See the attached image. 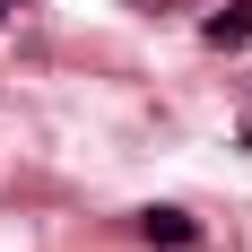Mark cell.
I'll list each match as a JSON object with an SVG mask.
<instances>
[{"label":"cell","mask_w":252,"mask_h":252,"mask_svg":"<svg viewBox=\"0 0 252 252\" xmlns=\"http://www.w3.org/2000/svg\"><path fill=\"white\" fill-rule=\"evenodd\" d=\"M139 235H148V244H174V252L200 244V226H191L183 209H139Z\"/></svg>","instance_id":"1"},{"label":"cell","mask_w":252,"mask_h":252,"mask_svg":"<svg viewBox=\"0 0 252 252\" xmlns=\"http://www.w3.org/2000/svg\"><path fill=\"white\" fill-rule=\"evenodd\" d=\"M200 35H209L218 52H226V44H252V0H235V9H218V18H200Z\"/></svg>","instance_id":"2"},{"label":"cell","mask_w":252,"mask_h":252,"mask_svg":"<svg viewBox=\"0 0 252 252\" xmlns=\"http://www.w3.org/2000/svg\"><path fill=\"white\" fill-rule=\"evenodd\" d=\"M139 9H183V0H139Z\"/></svg>","instance_id":"3"},{"label":"cell","mask_w":252,"mask_h":252,"mask_svg":"<svg viewBox=\"0 0 252 252\" xmlns=\"http://www.w3.org/2000/svg\"><path fill=\"white\" fill-rule=\"evenodd\" d=\"M9 9H18V0H0V18H9Z\"/></svg>","instance_id":"4"}]
</instances>
